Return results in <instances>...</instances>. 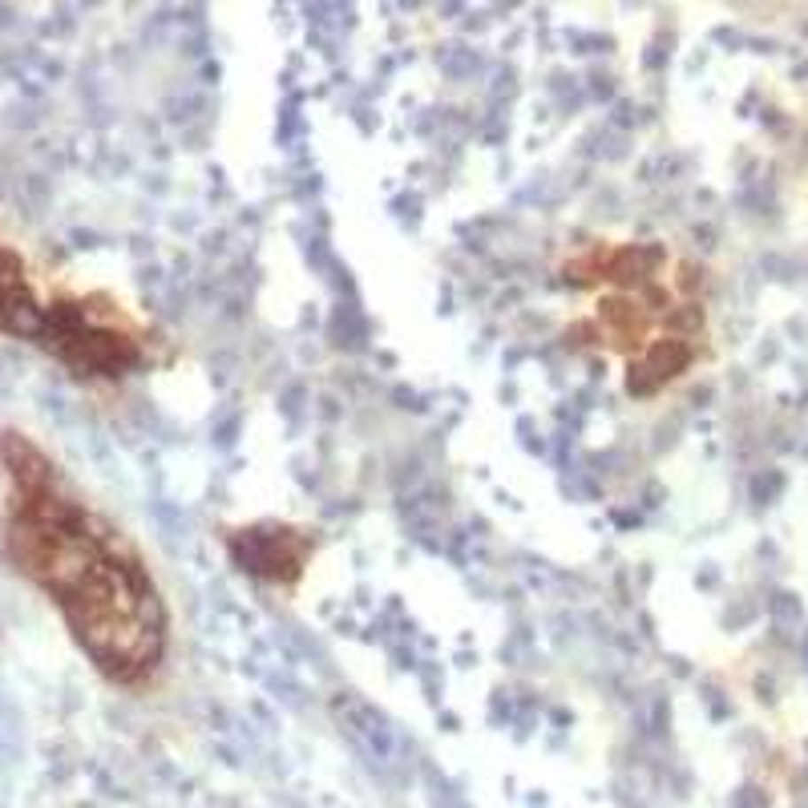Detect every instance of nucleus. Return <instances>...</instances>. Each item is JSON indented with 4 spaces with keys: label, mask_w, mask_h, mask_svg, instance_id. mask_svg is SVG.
I'll use <instances>...</instances> for the list:
<instances>
[{
    "label": "nucleus",
    "mask_w": 808,
    "mask_h": 808,
    "mask_svg": "<svg viewBox=\"0 0 808 808\" xmlns=\"http://www.w3.org/2000/svg\"><path fill=\"white\" fill-rule=\"evenodd\" d=\"M4 550L12 566L53 594L74 639L113 683H142L166 651V606L142 558L77 497L57 489H17Z\"/></svg>",
    "instance_id": "f257e3e1"
}]
</instances>
